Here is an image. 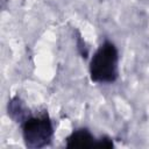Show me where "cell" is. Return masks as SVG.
I'll use <instances>...</instances> for the list:
<instances>
[{
	"mask_svg": "<svg viewBox=\"0 0 149 149\" xmlns=\"http://www.w3.org/2000/svg\"><path fill=\"white\" fill-rule=\"evenodd\" d=\"M7 111H8V115L17 123H21L29 114V109L27 108V106L24 105V102L19 98V97H14L8 101L7 105Z\"/></svg>",
	"mask_w": 149,
	"mask_h": 149,
	"instance_id": "4",
	"label": "cell"
},
{
	"mask_svg": "<svg viewBox=\"0 0 149 149\" xmlns=\"http://www.w3.org/2000/svg\"><path fill=\"white\" fill-rule=\"evenodd\" d=\"M20 125L26 147L40 149L51 143L54 137V126L45 111L35 115L30 113Z\"/></svg>",
	"mask_w": 149,
	"mask_h": 149,
	"instance_id": "2",
	"label": "cell"
},
{
	"mask_svg": "<svg viewBox=\"0 0 149 149\" xmlns=\"http://www.w3.org/2000/svg\"><path fill=\"white\" fill-rule=\"evenodd\" d=\"M90 77L94 83H114L119 77V52L111 41L102 42L90 61Z\"/></svg>",
	"mask_w": 149,
	"mask_h": 149,
	"instance_id": "1",
	"label": "cell"
},
{
	"mask_svg": "<svg viewBox=\"0 0 149 149\" xmlns=\"http://www.w3.org/2000/svg\"><path fill=\"white\" fill-rule=\"evenodd\" d=\"M65 147L66 148H91V147L112 148L114 147V143L107 136L97 139L88 129L78 128L74 129L65 139Z\"/></svg>",
	"mask_w": 149,
	"mask_h": 149,
	"instance_id": "3",
	"label": "cell"
}]
</instances>
